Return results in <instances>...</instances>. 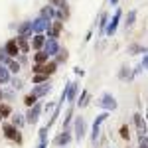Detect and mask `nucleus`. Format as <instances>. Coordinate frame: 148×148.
Masks as SVG:
<instances>
[{
	"label": "nucleus",
	"instance_id": "1",
	"mask_svg": "<svg viewBox=\"0 0 148 148\" xmlns=\"http://www.w3.org/2000/svg\"><path fill=\"white\" fill-rule=\"evenodd\" d=\"M2 132H4V136L8 140L16 142V144H22V130H18L14 125H10V123L2 125Z\"/></svg>",
	"mask_w": 148,
	"mask_h": 148
},
{
	"label": "nucleus",
	"instance_id": "2",
	"mask_svg": "<svg viewBox=\"0 0 148 148\" xmlns=\"http://www.w3.org/2000/svg\"><path fill=\"white\" fill-rule=\"evenodd\" d=\"M42 111H44V105L38 101L34 107L28 109V113H26V123H28V125H36V123L40 121V116H42Z\"/></svg>",
	"mask_w": 148,
	"mask_h": 148
},
{
	"label": "nucleus",
	"instance_id": "3",
	"mask_svg": "<svg viewBox=\"0 0 148 148\" xmlns=\"http://www.w3.org/2000/svg\"><path fill=\"white\" fill-rule=\"evenodd\" d=\"M97 105H99L101 109H105L107 113H109V111H114V109L119 107L116 99H114V97L111 95V93H103V95H101V99L97 101Z\"/></svg>",
	"mask_w": 148,
	"mask_h": 148
},
{
	"label": "nucleus",
	"instance_id": "4",
	"mask_svg": "<svg viewBox=\"0 0 148 148\" xmlns=\"http://www.w3.org/2000/svg\"><path fill=\"white\" fill-rule=\"evenodd\" d=\"M85 132H87V123H85V119H83V116H75V121H73V138H75V140H81V138L85 136Z\"/></svg>",
	"mask_w": 148,
	"mask_h": 148
},
{
	"label": "nucleus",
	"instance_id": "5",
	"mask_svg": "<svg viewBox=\"0 0 148 148\" xmlns=\"http://www.w3.org/2000/svg\"><path fill=\"white\" fill-rule=\"evenodd\" d=\"M107 119H109V113H107V111H103L101 114H97V119H95V123H93V128H91V140H93V142L99 138L101 126H103V123H105Z\"/></svg>",
	"mask_w": 148,
	"mask_h": 148
},
{
	"label": "nucleus",
	"instance_id": "6",
	"mask_svg": "<svg viewBox=\"0 0 148 148\" xmlns=\"http://www.w3.org/2000/svg\"><path fill=\"white\" fill-rule=\"evenodd\" d=\"M73 140V134H71V130L69 128H61V132L57 134L56 138H53V144H56L57 148H65Z\"/></svg>",
	"mask_w": 148,
	"mask_h": 148
},
{
	"label": "nucleus",
	"instance_id": "7",
	"mask_svg": "<svg viewBox=\"0 0 148 148\" xmlns=\"http://www.w3.org/2000/svg\"><path fill=\"white\" fill-rule=\"evenodd\" d=\"M47 38H59V36H61V32H63V20H51V22H49V26H47Z\"/></svg>",
	"mask_w": 148,
	"mask_h": 148
},
{
	"label": "nucleus",
	"instance_id": "8",
	"mask_svg": "<svg viewBox=\"0 0 148 148\" xmlns=\"http://www.w3.org/2000/svg\"><path fill=\"white\" fill-rule=\"evenodd\" d=\"M59 42H57L56 38H46V44H44V51H46L49 57H56L59 53Z\"/></svg>",
	"mask_w": 148,
	"mask_h": 148
},
{
	"label": "nucleus",
	"instance_id": "9",
	"mask_svg": "<svg viewBox=\"0 0 148 148\" xmlns=\"http://www.w3.org/2000/svg\"><path fill=\"white\" fill-rule=\"evenodd\" d=\"M121 18H123V12L116 10V12H114V16L111 18V22L107 24V30H105V34H107V36H113L114 32H116V28H119V24H121Z\"/></svg>",
	"mask_w": 148,
	"mask_h": 148
},
{
	"label": "nucleus",
	"instance_id": "10",
	"mask_svg": "<svg viewBox=\"0 0 148 148\" xmlns=\"http://www.w3.org/2000/svg\"><path fill=\"white\" fill-rule=\"evenodd\" d=\"M2 47L6 49L8 57H14V59H16V57L20 56V47H18V44H16V38H10V40H8Z\"/></svg>",
	"mask_w": 148,
	"mask_h": 148
},
{
	"label": "nucleus",
	"instance_id": "11",
	"mask_svg": "<svg viewBox=\"0 0 148 148\" xmlns=\"http://www.w3.org/2000/svg\"><path fill=\"white\" fill-rule=\"evenodd\" d=\"M49 91H51V85H49V83H40V85H34V87H32V95H34L36 99L46 97Z\"/></svg>",
	"mask_w": 148,
	"mask_h": 148
},
{
	"label": "nucleus",
	"instance_id": "12",
	"mask_svg": "<svg viewBox=\"0 0 148 148\" xmlns=\"http://www.w3.org/2000/svg\"><path fill=\"white\" fill-rule=\"evenodd\" d=\"M47 26H49V22H46L44 18L38 16L36 20H32V32H34V34H44L47 30Z\"/></svg>",
	"mask_w": 148,
	"mask_h": 148
},
{
	"label": "nucleus",
	"instance_id": "13",
	"mask_svg": "<svg viewBox=\"0 0 148 148\" xmlns=\"http://www.w3.org/2000/svg\"><path fill=\"white\" fill-rule=\"evenodd\" d=\"M77 91H79V83H75V81H69V87H67V97H65V101L69 105H73L75 99H77Z\"/></svg>",
	"mask_w": 148,
	"mask_h": 148
},
{
	"label": "nucleus",
	"instance_id": "14",
	"mask_svg": "<svg viewBox=\"0 0 148 148\" xmlns=\"http://www.w3.org/2000/svg\"><path fill=\"white\" fill-rule=\"evenodd\" d=\"M44 44H46V36L44 34H34L32 36V42H30V47H32L34 51H40V49H44Z\"/></svg>",
	"mask_w": 148,
	"mask_h": 148
},
{
	"label": "nucleus",
	"instance_id": "15",
	"mask_svg": "<svg viewBox=\"0 0 148 148\" xmlns=\"http://www.w3.org/2000/svg\"><path fill=\"white\" fill-rule=\"evenodd\" d=\"M40 18H44L46 22L56 20V6H53V4H47V6H44V8H42V12H40Z\"/></svg>",
	"mask_w": 148,
	"mask_h": 148
},
{
	"label": "nucleus",
	"instance_id": "16",
	"mask_svg": "<svg viewBox=\"0 0 148 148\" xmlns=\"http://www.w3.org/2000/svg\"><path fill=\"white\" fill-rule=\"evenodd\" d=\"M134 125H136V128H138V132H140V138L142 136H146V123H144V119H142V114H134Z\"/></svg>",
	"mask_w": 148,
	"mask_h": 148
},
{
	"label": "nucleus",
	"instance_id": "17",
	"mask_svg": "<svg viewBox=\"0 0 148 148\" xmlns=\"http://www.w3.org/2000/svg\"><path fill=\"white\" fill-rule=\"evenodd\" d=\"M32 22H22L18 26V36H24V38H32Z\"/></svg>",
	"mask_w": 148,
	"mask_h": 148
},
{
	"label": "nucleus",
	"instance_id": "18",
	"mask_svg": "<svg viewBox=\"0 0 148 148\" xmlns=\"http://www.w3.org/2000/svg\"><path fill=\"white\" fill-rule=\"evenodd\" d=\"M49 61V56H47L44 49H40V51H36L34 53V65H44Z\"/></svg>",
	"mask_w": 148,
	"mask_h": 148
},
{
	"label": "nucleus",
	"instance_id": "19",
	"mask_svg": "<svg viewBox=\"0 0 148 148\" xmlns=\"http://www.w3.org/2000/svg\"><path fill=\"white\" fill-rule=\"evenodd\" d=\"M16 44H18V47H20V53H28V51H30V42H28V38L16 36Z\"/></svg>",
	"mask_w": 148,
	"mask_h": 148
},
{
	"label": "nucleus",
	"instance_id": "20",
	"mask_svg": "<svg viewBox=\"0 0 148 148\" xmlns=\"http://www.w3.org/2000/svg\"><path fill=\"white\" fill-rule=\"evenodd\" d=\"M10 125H14L16 126V128H18V130H22V126L26 125V114H14V116H12V123Z\"/></svg>",
	"mask_w": 148,
	"mask_h": 148
},
{
	"label": "nucleus",
	"instance_id": "21",
	"mask_svg": "<svg viewBox=\"0 0 148 148\" xmlns=\"http://www.w3.org/2000/svg\"><path fill=\"white\" fill-rule=\"evenodd\" d=\"M10 81V71L4 63H0V85H6Z\"/></svg>",
	"mask_w": 148,
	"mask_h": 148
},
{
	"label": "nucleus",
	"instance_id": "22",
	"mask_svg": "<svg viewBox=\"0 0 148 148\" xmlns=\"http://www.w3.org/2000/svg\"><path fill=\"white\" fill-rule=\"evenodd\" d=\"M89 105V91H81L79 99H77V107L83 109V107H87Z\"/></svg>",
	"mask_w": 148,
	"mask_h": 148
},
{
	"label": "nucleus",
	"instance_id": "23",
	"mask_svg": "<svg viewBox=\"0 0 148 148\" xmlns=\"http://www.w3.org/2000/svg\"><path fill=\"white\" fill-rule=\"evenodd\" d=\"M10 114H12V107L8 105V103H0V116H2V121L8 119Z\"/></svg>",
	"mask_w": 148,
	"mask_h": 148
},
{
	"label": "nucleus",
	"instance_id": "24",
	"mask_svg": "<svg viewBox=\"0 0 148 148\" xmlns=\"http://www.w3.org/2000/svg\"><path fill=\"white\" fill-rule=\"evenodd\" d=\"M134 20H136V10H130L128 14H126V20H125V28L126 30L134 26Z\"/></svg>",
	"mask_w": 148,
	"mask_h": 148
},
{
	"label": "nucleus",
	"instance_id": "25",
	"mask_svg": "<svg viewBox=\"0 0 148 148\" xmlns=\"http://www.w3.org/2000/svg\"><path fill=\"white\" fill-rule=\"evenodd\" d=\"M6 67H8V71H10V73H18V71H20V61H16V59L12 57V59H8Z\"/></svg>",
	"mask_w": 148,
	"mask_h": 148
},
{
	"label": "nucleus",
	"instance_id": "26",
	"mask_svg": "<svg viewBox=\"0 0 148 148\" xmlns=\"http://www.w3.org/2000/svg\"><path fill=\"white\" fill-rule=\"evenodd\" d=\"M47 75H44V73H34V77H32V83L34 85H40V83H47Z\"/></svg>",
	"mask_w": 148,
	"mask_h": 148
},
{
	"label": "nucleus",
	"instance_id": "27",
	"mask_svg": "<svg viewBox=\"0 0 148 148\" xmlns=\"http://www.w3.org/2000/svg\"><path fill=\"white\" fill-rule=\"evenodd\" d=\"M107 24H109V16L103 12V14H101V20H99V32H101V34H105V30H107Z\"/></svg>",
	"mask_w": 148,
	"mask_h": 148
},
{
	"label": "nucleus",
	"instance_id": "28",
	"mask_svg": "<svg viewBox=\"0 0 148 148\" xmlns=\"http://www.w3.org/2000/svg\"><path fill=\"white\" fill-rule=\"evenodd\" d=\"M67 57H69V53H67V49L63 47V49H59V53L56 56V61H57V63H65Z\"/></svg>",
	"mask_w": 148,
	"mask_h": 148
},
{
	"label": "nucleus",
	"instance_id": "29",
	"mask_svg": "<svg viewBox=\"0 0 148 148\" xmlns=\"http://www.w3.org/2000/svg\"><path fill=\"white\" fill-rule=\"evenodd\" d=\"M71 119H73V105L67 109V113H65V116H63V128H67V126H69Z\"/></svg>",
	"mask_w": 148,
	"mask_h": 148
},
{
	"label": "nucleus",
	"instance_id": "30",
	"mask_svg": "<svg viewBox=\"0 0 148 148\" xmlns=\"http://www.w3.org/2000/svg\"><path fill=\"white\" fill-rule=\"evenodd\" d=\"M36 103H38V99H36V97H34V95H32V93H28V95L24 97V105H26L28 109H30V107H34Z\"/></svg>",
	"mask_w": 148,
	"mask_h": 148
},
{
	"label": "nucleus",
	"instance_id": "31",
	"mask_svg": "<svg viewBox=\"0 0 148 148\" xmlns=\"http://www.w3.org/2000/svg\"><path fill=\"white\" fill-rule=\"evenodd\" d=\"M8 59H12V57H8V53H6V49L4 47H0V63H8Z\"/></svg>",
	"mask_w": 148,
	"mask_h": 148
},
{
	"label": "nucleus",
	"instance_id": "32",
	"mask_svg": "<svg viewBox=\"0 0 148 148\" xmlns=\"http://www.w3.org/2000/svg\"><path fill=\"white\" fill-rule=\"evenodd\" d=\"M121 138H125V140L130 138V132H128V126H126V125L121 126Z\"/></svg>",
	"mask_w": 148,
	"mask_h": 148
},
{
	"label": "nucleus",
	"instance_id": "33",
	"mask_svg": "<svg viewBox=\"0 0 148 148\" xmlns=\"http://www.w3.org/2000/svg\"><path fill=\"white\" fill-rule=\"evenodd\" d=\"M12 81V89H16V91H18V89H22V81L20 79H16V77H14V79H10Z\"/></svg>",
	"mask_w": 148,
	"mask_h": 148
},
{
	"label": "nucleus",
	"instance_id": "34",
	"mask_svg": "<svg viewBox=\"0 0 148 148\" xmlns=\"http://www.w3.org/2000/svg\"><path fill=\"white\" fill-rule=\"evenodd\" d=\"M119 77H121V79H128V77H130V71H128V67H123V71L119 73Z\"/></svg>",
	"mask_w": 148,
	"mask_h": 148
},
{
	"label": "nucleus",
	"instance_id": "35",
	"mask_svg": "<svg viewBox=\"0 0 148 148\" xmlns=\"http://www.w3.org/2000/svg\"><path fill=\"white\" fill-rule=\"evenodd\" d=\"M38 148H47V138L40 140V142H38Z\"/></svg>",
	"mask_w": 148,
	"mask_h": 148
},
{
	"label": "nucleus",
	"instance_id": "36",
	"mask_svg": "<svg viewBox=\"0 0 148 148\" xmlns=\"http://www.w3.org/2000/svg\"><path fill=\"white\" fill-rule=\"evenodd\" d=\"M63 2H65V0H51V4H53L56 8H57V6H59V4H63Z\"/></svg>",
	"mask_w": 148,
	"mask_h": 148
},
{
	"label": "nucleus",
	"instance_id": "37",
	"mask_svg": "<svg viewBox=\"0 0 148 148\" xmlns=\"http://www.w3.org/2000/svg\"><path fill=\"white\" fill-rule=\"evenodd\" d=\"M109 2H111V6H116L119 4V0H109Z\"/></svg>",
	"mask_w": 148,
	"mask_h": 148
},
{
	"label": "nucleus",
	"instance_id": "38",
	"mask_svg": "<svg viewBox=\"0 0 148 148\" xmlns=\"http://www.w3.org/2000/svg\"><path fill=\"white\" fill-rule=\"evenodd\" d=\"M0 101H2V87H0Z\"/></svg>",
	"mask_w": 148,
	"mask_h": 148
},
{
	"label": "nucleus",
	"instance_id": "39",
	"mask_svg": "<svg viewBox=\"0 0 148 148\" xmlns=\"http://www.w3.org/2000/svg\"><path fill=\"white\" fill-rule=\"evenodd\" d=\"M0 121H2V116H0Z\"/></svg>",
	"mask_w": 148,
	"mask_h": 148
}]
</instances>
